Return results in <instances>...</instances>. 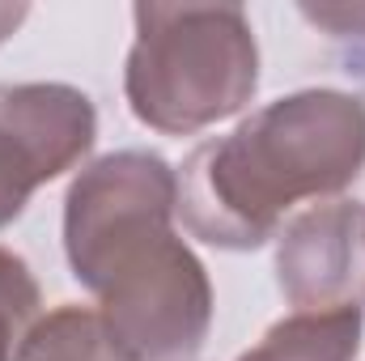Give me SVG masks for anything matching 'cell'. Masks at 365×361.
Returning a JSON list of instances; mask_svg holds the SVG:
<instances>
[{
    "mask_svg": "<svg viewBox=\"0 0 365 361\" xmlns=\"http://www.w3.org/2000/svg\"><path fill=\"white\" fill-rule=\"evenodd\" d=\"M361 349V306L297 310L272 323L238 361H353Z\"/></svg>",
    "mask_w": 365,
    "mask_h": 361,
    "instance_id": "cell-6",
    "label": "cell"
},
{
    "mask_svg": "<svg viewBox=\"0 0 365 361\" xmlns=\"http://www.w3.org/2000/svg\"><path fill=\"white\" fill-rule=\"evenodd\" d=\"M365 276V208L357 200L314 204L276 238V285L297 310L353 306Z\"/></svg>",
    "mask_w": 365,
    "mask_h": 361,
    "instance_id": "cell-5",
    "label": "cell"
},
{
    "mask_svg": "<svg viewBox=\"0 0 365 361\" xmlns=\"http://www.w3.org/2000/svg\"><path fill=\"white\" fill-rule=\"evenodd\" d=\"M93 141L98 111L77 86H0V230L26 213L43 183L81 166Z\"/></svg>",
    "mask_w": 365,
    "mask_h": 361,
    "instance_id": "cell-4",
    "label": "cell"
},
{
    "mask_svg": "<svg viewBox=\"0 0 365 361\" xmlns=\"http://www.w3.org/2000/svg\"><path fill=\"white\" fill-rule=\"evenodd\" d=\"M361 171L365 102L344 90H302L191 149L179 171V217L208 247L255 251L297 200L336 195Z\"/></svg>",
    "mask_w": 365,
    "mask_h": 361,
    "instance_id": "cell-2",
    "label": "cell"
},
{
    "mask_svg": "<svg viewBox=\"0 0 365 361\" xmlns=\"http://www.w3.org/2000/svg\"><path fill=\"white\" fill-rule=\"evenodd\" d=\"M179 175L149 149L90 162L64 195V255L123 361H191L212 327L208 268L175 234Z\"/></svg>",
    "mask_w": 365,
    "mask_h": 361,
    "instance_id": "cell-1",
    "label": "cell"
},
{
    "mask_svg": "<svg viewBox=\"0 0 365 361\" xmlns=\"http://www.w3.org/2000/svg\"><path fill=\"white\" fill-rule=\"evenodd\" d=\"M43 293L38 280L30 276L26 260L0 247V361H17L26 349V336L34 332Z\"/></svg>",
    "mask_w": 365,
    "mask_h": 361,
    "instance_id": "cell-8",
    "label": "cell"
},
{
    "mask_svg": "<svg viewBox=\"0 0 365 361\" xmlns=\"http://www.w3.org/2000/svg\"><path fill=\"white\" fill-rule=\"evenodd\" d=\"M26 17H30V9H26V4H0V43H4V39H9Z\"/></svg>",
    "mask_w": 365,
    "mask_h": 361,
    "instance_id": "cell-10",
    "label": "cell"
},
{
    "mask_svg": "<svg viewBox=\"0 0 365 361\" xmlns=\"http://www.w3.org/2000/svg\"><path fill=\"white\" fill-rule=\"evenodd\" d=\"M17 361H123L90 306H60L34 323Z\"/></svg>",
    "mask_w": 365,
    "mask_h": 361,
    "instance_id": "cell-7",
    "label": "cell"
},
{
    "mask_svg": "<svg viewBox=\"0 0 365 361\" xmlns=\"http://www.w3.org/2000/svg\"><path fill=\"white\" fill-rule=\"evenodd\" d=\"M302 13H306L310 21L336 30V34H349V26H353V30L365 26V9H349V4H336V9H302Z\"/></svg>",
    "mask_w": 365,
    "mask_h": 361,
    "instance_id": "cell-9",
    "label": "cell"
},
{
    "mask_svg": "<svg viewBox=\"0 0 365 361\" xmlns=\"http://www.w3.org/2000/svg\"><path fill=\"white\" fill-rule=\"evenodd\" d=\"M123 93L132 115L166 136L238 115L259 86V47L238 4H136Z\"/></svg>",
    "mask_w": 365,
    "mask_h": 361,
    "instance_id": "cell-3",
    "label": "cell"
}]
</instances>
